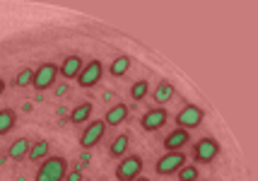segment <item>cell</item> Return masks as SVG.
<instances>
[{"mask_svg":"<svg viewBox=\"0 0 258 181\" xmlns=\"http://www.w3.org/2000/svg\"><path fill=\"white\" fill-rule=\"evenodd\" d=\"M29 147H32V140H29V138H20V140H15V143L8 147V157L15 159V162H22V159H27V155H29Z\"/></svg>","mask_w":258,"mask_h":181,"instance_id":"9a60e30c","label":"cell"},{"mask_svg":"<svg viewBox=\"0 0 258 181\" xmlns=\"http://www.w3.org/2000/svg\"><path fill=\"white\" fill-rule=\"evenodd\" d=\"M104 133H106V124L97 118V121H90L87 128L82 131V136H80V147L82 150H92V147H97L104 140Z\"/></svg>","mask_w":258,"mask_h":181,"instance_id":"52a82bcc","label":"cell"},{"mask_svg":"<svg viewBox=\"0 0 258 181\" xmlns=\"http://www.w3.org/2000/svg\"><path fill=\"white\" fill-rule=\"evenodd\" d=\"M128 111H131V109H128L125 104H116V106H111V109L106 111V116H104L101 121L106 126H113V128H116V126H121L125 118H128Z\"/></svg>","mask_w":258,"mask_h":181,"instance_id":"5bb4252c","label":"cell"},{"mask_svg":"<svg viewBox=\"0 0 258 181\" xmlns=\"http://www.w3.org/2000/svg\"><path fill=\"white\" fill-rule=\"evenodd\" d=\"M128 145H131V133H121V136H116L111 145H109V155L113 159H123L125 152H128Z\"/></svg>","mask_w":258,"mask_h":181,"instance_id":"2e32d148","label":"cell"},{"mask_svg":"<svg viewBox=\"0 0 258 181\" xmlns=\"http://www.w3.org/2000/svg\"><path fill=\"white\" fill-rule=\"evenodd\" d=\"M92 111H94L92 102H82V104H78L75 109H70V124H75V126L87 124V121H90V116H92Z\"/></svg>","mask_w":258,"mask_h":181,"instance_id":"e0dca14e","label":"cell"},{"mask_svg":"<svg viewBox=\"0 0 258 181\" xmlns=\"http://www.w3.org/2000/svg\"><path fill=\"white\" fill-rule=\"evenodd\" d=\"M133 181H150L147 176H138V179H133Z\"/></svg>","mask_w":258,"mask_h":181,"instance_id":"d4e9b609","label":"cell"},{"mask_svg":"<svg viewBox=\"0 0 258 181\" xmlns=\"http://www.w3.org/2000/svg\"><path fill=\"white\" fill-rule=\"evenodd\" d=\"M143 174V157L140 155H125L116 164V179L118 181H133Z\"/></svg>","mask_w":258,"mask_h":181,"instance_id":"277c9868","label":"cell"},{"mask_svg":"<svg viewBox=\"0 0 258 181\" xmlns=\"http://www.w3.org/2000/svg\"><path fill=\"white\" fill-rule=\"evenodd\" d=\"M147 94H150V82H147V80H138V82H133V87H131L133 102H143Z\"/></svg>","mask_w":258,"mask_h":181,"instance_id":"ffe728a7","label":"cell"},{"mask_svg":"<svg viewBox=\"0 0 258 181\" xmlns=\"http://www.w3.org/2000/svg\"><path fill=\"white\" fill-rule=\"evenodd\" d=\"M17 124V113L15 109H0V136L10 133L12 128Z\"/></svg>","mask_w":258,"mask_h":181,"instance_id":"d6986e66","label":"cell"},{"mask_svg":"<svg viewBox=\"0 0 258 181\" xmlns=\"http://www.w3.org/2000/svg\"><path fill=\"white\" fill-rule=\"evenodd\" d=\"M169 121V111L164 106H152V109H147L143 116H140V126H143V131L147 133H155V131H162Z\"/></svg>","mask_w":258,"mask_h":181,"instance_id":"8992f818","label":"cell"},{"mask_svg":"<svg viewBox=\"0 0 258 181\" xmlns=\"http://www.w3.org/2000/svg\"><path fill=\"white\" fill-rule=\"evenodd\" d=\"M68 174V162L66 157H60V155H51V157H46L41 164H39V171H36V176L34 181H63Z\"/></svg>","mask_w":258,"mask_h":181,"instance_id":"6da1fadb","label":"cell"},{"mask_svg":"<svg viewBox=\"0 0 258 181\" xmlns=\"http://www.w3.org/2000/svg\"><path fill=\"white\" fill-rule=\"evenodd\" d=\"M176 97V87L169 82V80H162V82H157V87H155V94H152V99H155V104H167L169 99H174Z\"/></svg>","mask_w":258,"mask_h":181,"instance_id":"4fadbf2b","label":"cell"},{"mask_svg":"<svg viewBox=\"0 0 258 181\" xmlns=\"http://www.w3.org/2000/svg\"><path fill=\"white\" fill-rule=\"evenodd\" d=\"M179 181H198V176H201V171H198V164H183L179 169Z\"/></svg>","mask_w":258,"mask_h":181,"instance_id":"44dd1931","label":"cell"},{"mask_svg":"<svg viewBox=\"0 0 258 181\" xmlns=\"http://www.w3.org/2000/svg\"><path fill=\"white\" fill-rule=\"evenodd\" d=\"M131 56H118V58H113L111 61V66H109V73H111L113 78H123L125 73L131 70Z\"/></svg>","mask_w":258,"mask_h":181,"instance_id":"ac0fdd59","label":"cell"},{"mask_svg":"<svg viewBox=\"0 0 258 181\" xmlns=\"http://www.w3.org/2000/svg\"><path fill=\"white\" fill-rule=\"evenodd\" d=\"M46 157H51V143L48 140H36V143H32V147H29V155H27V159L29 162H44Z\"/></svg>","mask_w":258,"mask_h":181,"instance_id":"7c38bea8","label":"cell"},{"mask_svg":"<svg viewBox=\"0 0 258 181\" xmlns=\"http://www.w3.org/2000/svg\"><path fill=\"white\" fill-rule=\"evenodd\" d=\"M56 78H58V66L56 63H41L39 68L34 70L32 87L36 92H46L48 87L56 85Z\"/></svg>","mask_w":258,"mask_h":181,"instance_id":"5b68a950","label":"cell"},{"mask_svg":"<svg viewBox=\"0 0 258 181\" xmlns=\"http://www.w3.org/2000/svg\"><path fill=\"white\" fill-rule=\"evenodd\" d=\"M220 155V143L215 138H201L193 145V164H210Z\"/></svg>","mask_w":258,"mask_h":181,"instance_id":"3957f363","label":"cell"},{"mask_svg":"<svg viewBox=\"0 0 258 181\" xmlns=\"http://www.w3.org/2000/svg\"><path fill=\"white\" fill-rule=\"evenodd\" d=\"M82 68H85V61L73 53V56L63 58V63L58 66V75L66 78V80H78V75L82 73Z\"/></svg>","mask_w":258,"mask_h":181,"instance_id":"30bf717a","label":"cell"},{"mask_svg":"<svg viewBox=\"0 0 258 181\" xmlns=\"http://www.w3.org/2000/svg\"><path fill=\"white\" fill-rule=\"evenodd\" d=\"M34 80V70L32 68H22L20 73H17V78H15V85L17 87H29Z\"/></svg>","mask_w":258,"mask_h":181,"instance_id":"7402d4cb","label":"cell"},{"mask_svg":"<svg viewBox=\"0 0 258 181\" xmlns=\"http://www.w3.org/2000/svg\"><path fill=\"white\" fill-rule=\"evenodd\" d=\"M188 143H191V136L183 128H174L169 136H164V150L167 152H181Z\"/></svg>","mask_w":258,"mask_h":181,"instance_id":"8fae6325","label":"cell"},{"mask_svg":"<svg viewBox=\"0 0 258 181\" xmlns=\"http://www.w3.org/2000/svg\"><path fill=\"white\" fill-rule=\"evenodd\" d=\"M183 164H188V155H183V152H164L155 162V171L159 176H174V174H179Z\"/></svg>","mask_w":258,"mask_h":181,"instance_id":"7a4b0ae2","label":"cell"},{"mask_svg":"<svg viewBox=\"0 0 258 181\" xmlns=\"http://www.w3.org/2000/svg\"><path fill=\"white\" fill-rule=\"evenodd\" d=\"M203 118H205V111H203L201 106L186 104V106L176 113V126L183 128V131H193V128H198V126L203 124Z\"/></svg>","mask_w":258,"mask_h":181,"instance_id":"ba28073f","label":"cell"},{"mask_svg":"<svg viewBox=\"0 0 258 181\" xmlns=\"http://www.w3.org/2000/svg\"><path fill=\"white\" fill-rule=\"evenodd\" d=\"M101 75H104V66H101V61H90V63H85V68H82V73L78 75V85L80 87H85V90H90V87H94L97 82L101 80Z\"/></svg>","mask_w":258,"mask_h":181,"instance_id":"9c48e42d","label":"cell"},{"mask_svg":"<svg viewBox=\"0 0 258 181\" xmlns=\"http://www.w3.org/2000/svg\"><path fill=\"white\" fill-rule=\"evenodd\" d=\"M3 92H5V80L0 78V97H3Z\"/></svg>","mask_w":258,"mask_h":181,"instance_id":"cb8c5ba5","label":"cell"},{"mask_svg":"<svg viewBox=\"0 0 258 181\" xmlns=\"http://www.w3.org/2000/svg\"><path fill=\"white\" fill-rule=\"evenodd\" d=\"M63 181H82V171H80V167H75L73 171H68Z\"/></svg>","mask_w":258,"mask_h":181,"instance_id":"603a6c76","label":"cell"}]
</instances>
